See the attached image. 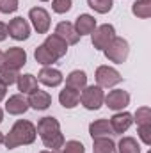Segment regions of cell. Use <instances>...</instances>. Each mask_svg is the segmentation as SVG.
Listing matches in <instances>:
<instances>
[{"mask_svg":"<svg viewBox=\"0 0 151 153\" xmlns=\"http://www.w3.org/2000/svg\"><path fill=\"white\" fill-rule=\"evenodd\" d=\"M59 102L64 109H75L80 102V91L71 89V87H66L64 91H61L59 94Z\"/></svg>","mask_w":151,"mask_h":153,"instance_id":"obj_19","label":"cell"},{"mask_svg":"<svg viewBox=\"0 0 151 153\" xmlns=\"http://www.w3.org/2000/svg\"><path fill=\"white\" fill-rule=\"evenodd\" d=\"M85 85H87V75H85V71H82V70L71 71V73L68 75V78H66V87L82 91Z\"/></svg>","mask_w":151,"mask_h":153,"instance_id":"obj_21","label":"cell"},{"mask_svg":"<svg viewBox=\"0 0 151 153\" xmlns=\"http://www.w3.org/2000/svg\"><path fill=\"white\" fill-rule=\"evenodd\" d=\"M18 9V0H0V13L9 14Z\"/></svg>","mask_w":151,"mask_h":153,"instance_id":"obj_31","label":"cell"},{"mask_svg":"<svg viewBox=\"0 0 151 153\" xmlns=\"http://www.w3.org/2000/svg\"><path fill=\"white\" fill-rule=\"evenodd\" d=\"M89 134L93 139L96 137H109L112 135V126H110V121L109 119H96L89 125Z\"/></svg>","mask_w":151,"mask_h":153,"instance_id":"obj_18","label":"cell"},{"mask_svg":"<svg viewBox=\"0 0 151 153\" xmlns=\"http://www.w3.org/2000/svg\"><path fill=\"white\" fill-rule=\"evenodd\" d=\"M39 153H55V152H48V150H44V152H39Z\"/></svg>","mask_w":151,"mask_h":153,"instance_id":"obj_38","label":"cell"},{"mask_svg":"<svg viewBox=\"0 0 151 153\" xmlns=\"http://www.w3.org/2000/svg\"><path fill=\"white\" fill-rule=\"evenodd\" d=\"M135 121H137V126H141V125H151L150 107H141V109H137V112H135Z\"/></svg>","mask_w":151,"mask_h":153,"instance_id":"obj_28","label":"cell"},{"mask_svg":"<svg viewBox=\"0 0 151 153\" xmlns=\"http://www.w3.org/2000/svg\"><path fill=\"white\" fill-rule=\"evenodd\" d=\"M7 32H9V36H11L13 39H16V41H23V39H27L29 36H30V27H29L27 20H23L21 16H16L14 20L9 22V25H7Z\"/></svg>","mask_w":151,"mask_h":153,"instance_id":"obj_9","label":"cell"},{"mask_svg":"<svg viewBox=\"0 0 151 153\" xmlns=\"http://www.w3.org/2000/svg\"><path fill=\"white\" fill-rule=\"evenodd\" d=\"M75 30L78 36H85V34H93L96 29V20L91 14H80L75 20Z\"/></svg>","mask_w":151,"mask_h":153,"instance_id":"obj_16","label":"cell"},{"mask_svg":"<svg viewBox=\"0 0 151 153\" xmlns=\"http://www.w3.org/2000/svg\"><path fill=\"white\" fill-rule=\"evenodd\" d=\"M62 153H85V148L80 141H68L62 144Z\"/></svg>","mask_w":151,"mask_h":153,"instance_id":"obj_29","label":"cell"},{"mask_svg":"<svg viewBox=\"0 0 151 153\" xmlns=\"http://www.w3.org/2000/svg\"><path fill=\"white\" fill-rule=\"evenodd\" d=\"M36 126L27 121V119H18L13 128L9 130V134L4 137V144L7 150H13V148H18V146H25V144H32L36 141Z\"/></svg>","mask_w":151,"mask_h":153,"instance_id":"obj_1","label":"cell"},{"mask_svg":"<svg viewBox=\"0 0 151 153\" xmlns=\"http://www.w3.org/2000/svg\"><path fill=\"white\" fill-rule=\"evenodd\" d=\"M132 13L137 16V18H150L151 16V0H135L133 5H132Z\"/></svg>","mask_w":151,"mask_h":153,"instance_id":"obj_24","label":"cell"},{"mask_svg":"<svg viewBox=\"0 0 151 153\" xmlns=\"http://www.w3.org/2000/svg\"><path fill=\"white\" fill-rule=\"evenodd\" d=\"M2 64H4V52L0 50V66H2Z\"/></svg>","mask_w":151,"mask_h":153,"instance_id":"obj_35","label":"cell"},{"mask_svg":"<svg viewBox=\"0 0 151 153\" xmlns=\"http://www.w3.org/2000/svg\"><path fill=\"white\" fill-rule=\"evenodd\" d=\"M105 52V57L109 61H112L115 64H123L126 59H128V53H130V45L128 41L123 38H114L110 41V45L103 50Z\"/></svg>","mask_w":151,"mask_h":153,"instance_id":"obj_4","label":"cell"},{"mask_svg":"<svg viewBox=\"0 0 151 153\" xmlns=\"http://www.w3.org/2000/svg\"><path fill=\"white\" fill-rule=\"evenodd\" d=\"M115 144L110 137H96L93 139V153H114Z\"/></svg>","mask_w":151,"mask_h":153,"instance_id":"obj_22","label":"cell"},{"mask_svg":"<svg viewBox=\"0 0 151 153\" xmlns=\"http://www.w3.org/2000/svg\"><path fill=\"white\" fill-rule=\"evenodd\" d=\"M139 137L142 139V143L146 146L151 144V125H141L139 126Z\"/></svg>","mask_w":151,"mask_h":153,"instance_id":"obj_32","label":"cell"},{"mask_svg":"<svg viewBox=\"0 0 151 153\" xmlns=\"http://www.w3.org/2000/svg\"><path fill=\"white\" fill-rule=\"evenodd\" d=\"M38 134L43 141V144L46 148H52V150H61L62 144H64V135L61 132V125L55 117H43L39 119L38 123Z\"/></svg>","mask_w":151,"mask_h":153,"instance_id":"obj_2","label":"cell"},{"mask_svg":"<svg viewBox=\"0 0 151 153\" xmlns=\"http://www.w3.org/2000/svg\"><path fill=\"white\" fill-rule=\"evenodd\" d=\"M87 5H89L91 9H94L96 13L105 14V13H109V11L112 9L114 2L112 0H87Z\"/></svg>","mask_w":151,"mask_h":153,"instance_id":"obj_26","label":"cell"},{"mask_svg":"<svg viewBox=\"0 0 151 153\" xmlns=\"http://www.w3.org/2000/svg\"><path fill=\"white\" fill-rule=\"evenodd\" d=\"M52 7H53L55 13L64 14V13H68L71 9V0H53L52 2Z\"/></svg>","mask_w":151,"mask_h":153,"instance_id":"obj_30","label":"cell"},{"mask_svg":"<svg viewBox=\"0 0 151 153\" xmlns=\"http://www.w3.org/2000/svg\"><path fill=\"white\" fill-rule=\"evenodd\" d=\"M103 103H105L109 109H112V111H123V109L128 107V103H130V94H128L126 91H123V89H114V91H110V93L105 96Z\"/></svg>","mask_w":151,"mask_h":153,"instance_id":"obj_8","label":"cell"},{"mask_svg":"<svg viewBox=\"0 0 151 153\" xmlns=\"http://www.w3.org/2000/svg\"><path fill=\"white\" fill-rule=\"evenodd\" d=\"M29 18L34 25V29L38 30V34H46L50 29V14L43 9V7H34L29 11Z\"/></svg>","mask_w":151,"mask_h":153,"instance_id":"obj_10","label":"cell"},{"mask_svg":"<svg viewBox=\"0 0 151 153\" xmlns=\"http://www.w3.org/2000/svg\"><path fill=\"white\" fill-rule=\"evenodd\" d=\"M114 38H115L114 27L109 25V23H105V25H100V27L94 29V32L91 34V43H93V46L96 50H105Z\"/></svg>","mask_w":151,"mask_h":153,"instance_id":"obj_5","label":"cell"},{"mask_svg":"<svg viewBox=\"0 0 151 153\" xmlns=\"http://www.w3.org/2000/svg\"><path fill=\"white\" fill-rule=\"evenodd\" d=\"M27 64V53L23 48H18V46H13L9 48L5 53H4V64L5 68H11V70H20Z\"/></svg>","mask_w":151,"mask_h":153,"instance_id":"obj_7","label":"cell"},{"mask_svg":"<svg viewBox=\"0 0 151 153\" xmlns=\"http://www.w3.org/2000/svg\"><path fill=\"white\" fill-rule=\"evenodd\" d=\"M57 59H61V57H64L66 55V52H68V45H66V41L64 39H61L57 34H52V36H48V38L44 39V43H43Z\"/></svg>","mask_w":151,"mask_h":153,"instance_id":"obj_15","label":"cell"},{"mask_svg":"<svg viewBox=\"0 0 151 153\" xmlns=\"http://www.w3.org/2000/svg\"><path fill=\"white\" fill-rule=\"evenodd\" d=\"M55 34L61 39H64L66 45H76V43L80 41V36L76 34L75 27H73L71 23H68V22H61V23L57 25V29H55Z\"/></svg>","mask_w":151,"mask_h":153,"instance_id":"obj_17","label":"cell"},{"mask_svg":"<svg viewBox=\"0 0 151 153\" xmlns=\"http://www.w3.org/2000/svg\"><path fill=\"white\" fill-rule=\"evenodd\" d=\"M7 25L4 23V22H0V41H5V38H7Z\"/></svg>","mask_w":151,"mask_h":153,"instance_id":"obj_33","label":"cell"},{"mask_svg":"<svg viewBox=\"0 0 151 153\" xmlns=\"http://www.w3.org/2000/svg\"><path fill=\"white\" fill-rule=\"evenodd\" d=\"M41 2H48V0H41Z\"/></svg>","mask_w":151,"mask_h":153,"instance_id":"obj_39","label":"cell"},{"mask_svg":"<svg viewBox=\"0 0 151 153\" xmlns=\"http://www.w3.org/2000/svg\"><path fill=\"white\" fill-rule=\"evenodd\" d=\"M105 93L100 85H85L80 94V102L87 111H98L103 105Z\"/></svg>","mask_w":151,"mask_h":153,"instance_id":"obj_3","label":"cell"},{"mask_svg":"<svg viewBox=\"0 0 151 153\" xmlns=\"http://www.w3.org/2000/svg\"><path fill=\"white\" fill-rule=\"evenodd\" d=\"M62 80H64L62 73L55 68H43L38 75V82L48 85V87H57L62 84Z\"/></svg>","mask_w":151,"mask_h":153,"instance_id":"obj_11","label":"cell"},{"mask_svg":"<svg viewBox=\"0 0 151 153\" xmlns=\"http://www.w3.org/2000/svg\"><path fill=\"white\" fill-rule=\"evenodd\" d=\"M119 153H141V146L133 137H123L117 144Z\"/></svg>","mask_w":151,"mask_h":153,"instance_id":"obj_25","label":"cell"},{"mask_svg":"<svg viewBox=\"0 0 151 153\" xmlns=\"http://www.w3.org/2000/svg\"><path fill=\"white\" fill-rule=\"evenodd\" d=\"M27 109H29V102H27V98H23V94H13V96H9V100L5 103V111L13 116L25 114Z\"/></svg>","mask_w":151,"mask_h":153,"instance_id":"obj_13","label":"cell"},{"mask_svg":"<svg viewBox=\"0 0 151 153\" xmlns=\"http://www.w3.org/2000/svg\"><path fill=\"white\" fill-rule=\"evenodd\" d=\"M4 143V135H2V132H0V144Z\"/></svg>","mask_w":151,"mask_h":153,"instance_id":"obj_37","label":"cell"},{"mask_svg":"<svg viewBox=\"0 0 151 153\" xmlns=\"http://www.w3.org/2000/svg\"><path fill=\"white\" fill-rule=\"evenodd\" d=\"M29 107H32V109H36V111H44V109H48L50 105H52V96L46 93V91H34V93H30V96H29Z\"/></svg>","mask_w":151,"mask_h":153,"instance_id":"obj_14","label":"cell"},{"mask_svg":"<svg viewBox=\"0 0 151 153\" xmlns=\"http://www.w3.org/2000/svg\"><path fill=\"white\" fill-rule=\"evenodd\" d=\"M4 121V112H2V109H0V123Z\"/></svg>","mask_w":151,"mask_h":153,"instance_id":"obj_36","label":"cell"},{"mask_svg":"<svg viewBox=\"0 0 151 153\" xmlns=\"http://www.w3.org/2000/svg\"><path fill=\"white\" fill-rule=\"evenodd\" d=\"M133 123V116L130 112H117L110 117V126L114 134H124Z\"/></svg>","mask_w":151,"mask_h":153,"instance_id":"obj_12","label":"cell"},{"mask_svg":"<svg viewBox=\"0 0 151 153\" xmlns=\"http://www.w3.org/2000/svg\"><path fill=\"white\" fill-rule=\"evenodd\" d=\"M123 80L121 73L110 66H100L96 70V82L100 87H114Z\"/></svg>","mask_w":151,"mask_h":153,"instance_id":"obj_6","label":"cell"},{"mask_svg":"<svg viewBox=\"0 0 151 153\" xmlns=\"http://www.w3.org/2000/svg\"><path fill=\"white\" fill-rule=\"evenodd\" d=\"M34 57H36V61H38L39 64H43V66H50V64L57 62V57H55L44 45H39L38 48H36Z\"/></svg>","mask_w":151,"mask_h":153,"instance_id":"obj_23","label":"cell"},{"mask_svg":"<svg viewBox=\"0 0 151 153\" xmlns=\"http://www.w3.org/2000/svg\"><path fill=\"white\" fill-rule=\"evenodd\" d=\"M18 70H11V68H5V66H0V80L5 84V85H13L16 84L18 80Z\"/></svg>","mask_w":151,"mask_h":153,"instance_id":"obj_27","label":"cell"},{"mask_svg":"<svg viewBox=\"0 0 151 153\" xmlns=\"http://www.w3.org/2000/svg\"><path fill=\"white\" fill-rule=\"evenodd\" d=\"M16 84H18V91L21 94H30V93L38 91V78L34 75H30V73L20 75L18 80H16Z\"/></svg>","mask_w":151,"mask_h":153,"instance_id":"obj_20","label":"cell"},{"mask_svg":"<svg viewBox=\"0 0 151 153\" xmlns=\"http://www.w3.org/2000/svg\"><path fill=\"white\" fill-rule=\"evenodd\" d=\"M5 93H7V85H5V84L0 80V102L5 98Z\"/></svg>","mask_w":151,"mask_h":153,"instance_id":"obj_34","label":"cell"}]
</instances>
